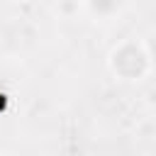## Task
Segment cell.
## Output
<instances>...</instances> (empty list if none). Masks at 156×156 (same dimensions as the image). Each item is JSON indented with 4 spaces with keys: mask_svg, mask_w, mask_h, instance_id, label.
<instances>
[{
    "mask_svg": "<svg viewBox=\"0 0 156 156\" xmlns=\"http://www.w3.org/2000/svg\"><path fill=\"white\" fill-rule=\"evenodd\" d=\"M0 107H2V95H0Z\"/></svg>",
    "mask_w": 156,
    "mask_h": 156,
    "instance_id": "1",
    "label": "cell"
}]
</instances>
